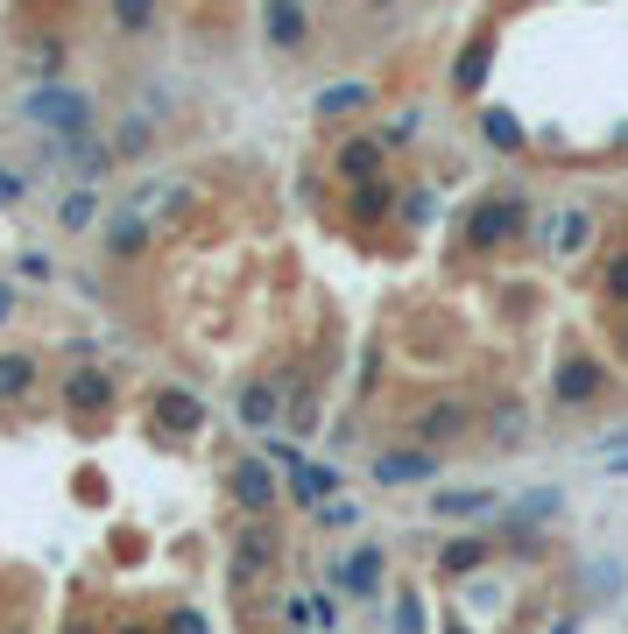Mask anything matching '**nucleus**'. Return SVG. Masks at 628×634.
Here are the masks:
<instances>
[{
	"label": "nucleus",
	"mask_w": 628,
	"mask_h": 634,
	"mask_svg": "<svg viewBox=\"0 0 628 634\" xmlns=\"http://www.w3.org/2000/svg\"><path fill=\"white\" fill-rule=\"evenodd\" d=\"M523 226H529V198L523 190H487L481 205H473V219H466V254H502L508 240H523Z\"/></svg>",
	"instance_id": "obj_1"
},
{
	"label": "nucleus",
	"mask_w": 628,
	"mask_h": 634,
	"mask_svg": "<svg viewBox=\"0 0 628 634\" xmlns=\"http://www.w3.org/2000/svg\"><path fill=\"white\" fill-rule=\"evenodd\" d=\"M550 395H558V409H594L607 395V367L594 353H565L558 374H550Z\"/></svg>",
	"instance_id": "obj_2"
},
{
	"label": "nucleus",
	"mask_w": 628,
	"mask_h": 634,
	"mask_svg": "<svg viewBox=\"0 0 628 634\" xmlns=\"http://www.w3.org/2000/svg\"><path fill=\"white\" fill-rule=\"evenodd\" d=\"M29 121H35V127H56V134H71V142H79L85 121H92V106H85L71 85H35V92H29Z\"/></svg>",
	"instance_id": "obj_3"
},
{
	"label": "nucleus",
	"mask_w": 628,
	"mask_h": 634,
	"mask_svg": "<svg viewBox=\"0 0 628 634\" xmlns=\"http://www.w3.org/2000/svg\"><path fill=\"white\" fill-rule=\"evenodd\" d=\"M466 430H473V409H466V402H431V409H416V416H410V437H416L424 451L460 445Z\"/></svg>",
	"instance_id": "obj_4"
},
{
	"label": "nucleus",
	"mask_w": 628,
	"mask_h": 634,
	"mask_svg": "<svg viewBox=\"0 0 628 634\" xmlns=\"http://www.w3.org/2000/svg\"><path fill=\"white\" fill-rule=\"evenodd\" d=\"M445 451H424V445H403V451H374V487H416V479H437Z\"/></svg>",
	"instance_id": "obj_5"
},
{
	"label": "nucleus",
	"mask_w": 628,
	"mask_h": 634,
	"mask_svg": "<svg viewBox=\"0 0 628 634\" xmlns=\"http://www.w3.org/2000/svg\"><path fill=\"white\" fill-rule=\"evenodd\" d=\"M332 585L347 592V600H374V592H382V543H360L347 557H332Z\"/></svg>",
	"instance_id": "obj_6"
},
{
	"label": "nucleus",
	"mask_w": 628,
	"mask_h": 634,
	"mask_svg": "<svg viewBox=\"0 0 628 634\" xmlns=\"http://www.w3.org/2000/svg\"><path fill=\"white\" fill-rule=\"evenodd\" d=\"M226 487H234V501L247 508V515H269L276 508V458H240L234 472H226Z\"/></svg>",
	"instance_id": "obj_7"
},
{
	"label": "nucleus",
	"mask_w": 628,
	"mask_h": 634,
	"mask_svg": "<svg viewBox=\"0 0 628 634\" xmlns=\"http://www.w3.org/2000/svg\"><path fill=\"white\" fill-rule=\"evenodd\" d=\"M269 564H276V529H269V522L240 529V536H234V564H226V579H234V585L247 592V585H255Z\"/></svg>",
	"instance_id": "obj_8"
},
{
	"label": "nucleus",
	"mask_w": 628,
	"mask_h": 634,
	"mask_svg": "<svg viewBox=\"0 0 628 634\" xmlns=\"http://www.w3.org/2000/svg\"><path fill=\"white\" fill-rule=\"evenodd\" d=\"M494 508H502V493H494V487H460V493H431V515H437V522H481V515H494Z\"/></svg>",
	"instance_id": "obj_9"
},
{
	"label": "nucleus",
	"mask_w": 628,
	"mask_h": 634,
	"mask_svg": "<svg viewBox=\"0 0 628 634\" xmlns=\"http://www.w3.org/2000/svg\"><path fill=\"white\" fill-rule=\"evenodd\" d=\"M494 550H502V536H452V543L437 550V571H445V579H466V571H481Z\"/></svg>",
	"instance_id": "obj_10"
},
{
	"label": "nucleus",
	"mask_w": 628,
	"mask_h": 634,
	"mask_svg": "<svg viewBox=\"0 0 628 634\" xmlns=\"http://www.w3.org/2000/svg\"><path fill=\"white\" fill-rule=\"evenodd\" d=\"M163 423V430H177V437H192V430H205V402L198 395H184V388H163L156 395V409H148Z\"/></svg>",
	"instance_id": "obj_11"
},
{
	"label": "nucleus",
	"mask_w": 628,
	"mask_h": 634,
	"mask_svg": "<svg viewBox=\"0 0 628 634\" xmlns=\"http://www.w3.org/2000/svg\"><path fill=\"white\" fill-rule=\"evenodd\" d=\"M276 416H282V388L276 381H247L240 388V423L247 430H276Z\"/></svg>",
	"instance_id": "obj_12"
},
{
	"label": "nucleus",
	"mask_w": 628,
	"mask_h": 634,
	"mask_svg": "<svg viewBox=\"0 0 628 634\" xmlns=\"http://www.w3.org/2000/svg\"><path fill=\"white\" fill-rule=\"evenodd\" d=\"M261 29H269L276 50H303V0H269V8H261Z\"/></svg>",
	"instance_id": "obj_13"
},
{
	"label": "nucleus",
	"mask_w": 628,
	"mask_h": 634,
	"mask_svg": "<svg viewBox=\"0 0 628 634\" xmlns=\"http://www.w3.org/2000/svg\"><path fill=\"white\" fill-rule=\"evenodd\" d=\"M290 493L303 508H326L332 493H339V472L332 466H290Z\"/></svg>",
	"instance_id": "obj_14"
},
{
	"label": "nucleus",
	"mask_w": 628,
	"mask_h": 634,
	"mask_svg": "<svg viewBox=\"0 0 628 634\" xmlns=\"http://www.w3.org/2000/svg\"><path fill=\"white\" fill-rule=\"evenodd\" d=\"M550 247H558V254H586V247H594V219H586V211H565V219L550 226Z\"/></svg>",
	"instance_id": "obj_15"
},
{
	"label": "nucleus",
	"mask_w": 628,
	"mask_h": 634,
	"mask_svg": "<svg viewBox=\"0 0 628 634\" xmlns=\"http://www.w3.org/2000/svg\"><path fill=\"white\" fill-rule=\"evenodd\" d=\"M29 388H35V360L29 353H0V402H14Z\"/></svg>",
	"instance_id": "obj_16"
},
{
	"label": "nucleus",
	"mask_w": 628,
	"mask_h": 634,
	"mask_svg": "<svg viewBox=\"0 0 628 634\" xmlns=\"http://www.w3.org/2000/svg\"><path fill=\"white\" fill-rule=\"evenodd\" d=\"M494 445H502V451L529 445V416H523V402H502V409H494Z\"/></svg>",
	"instance_id": "obj_17"
},
{
	"label": "nucleus",
	"mask_w": 628,
	"mask_h": 634,
	"mask_svg": "<svg viewBox=\"0 0 628 634\" xmlns=\"http://www.w3.org/2000/svg\"><path fill=\"white\" fill-rule=\"evenodd\" d=\"M374 169H382V142H347V156H339V177L368 184Z\"/></svg>",
	"instance_id": "obj_18"
},
{
	"label": "nucleus",
	"mask_w": 628,
	"mask_h": 634,
	"mask_svg": "<svg viewBox=\"0 0 628 634\" xmlns=\"http://www.w3.org/2000/svg\"><path fill=\"white\" fill-rule=\"evenodd\" d=\"M106 374H71L64 381V402H71V409H106Z\"/></svg>",
	"instance_id": "obj_19"
},
{
	"label": "nucleus",
	"mask_w": 628,
	"mask_h": 634,
	"mask_svg": "<svg viewBox=\"0 0 628 634\" xmlns=\"http://www.w3.org/2000/svg\"><path fill=\"white\" fill-rule=\"evenodd\" d=\"M487 43H473L466 56H460V64H452V85H460V92H481V79H487Z\"/></svg>",
	"instance_id": "obj_20"
},
{
	"label": "nucleus",
	"mask_w": 628,
	"mask_h": 634,
	"mask_svg": "<svg viewBox=\"0 0 628 634\" xmlns=\"http://www.w3.org/2000/svg\"><path fill=\"white\" fill-rule=\"evenodd\" d=\"M113 22H121L127 35H142L148 22H156V0H113Z\"/></svg>",
	"instance_id": "obj_21"
},
{
	"label": "nucleus",
	"mask_w": 628,
	"mask_h": 634,
	"mask_svg": "<svg viewBox=\"0 0 628 634\" xmlns=\"http://www.w3.org/2000/svg\"><path fill=\"white\" fill-rule=\"evenodd\" d=\"M353 106H368V85H332L326 100H318V113H326V121H332V113H353Z\"/></svg>",
	"instance_id": "obj_22"
},
{
	"label": "nucleus",
	"mask_w": 628,
	"mask_h": 634,
	"mask_svg": "<svg viewBox=\"0 0 628 634\" xmlns=\"http://www.w3.org/2000/svg\"><path fill=\"white\" fill-rule=\"evenodd\" d=\"M92 211H100V198H92V190H71V198H64V226H71V233H85Z\"/></svg>",
	"instance_id": "obj_23"
},
{
	"label": "nucleus",
	"mask_w": 628,
	"mask_h": 634,
	"mask_svg": "<svg viewBox=\"0 0 628 634\" xmlns=\"http://www.w3.org/2000/svg\"><path fill=\"white\" fill-rule=\"evenodd\" d=\"M481 127H487V142H502V148H523V127L508 121V113H487Z\"/></svg>",
	"instance_id": "obj_24"
},
{
	"label": "nucleus",
	"mask_w": 628,
	"mask_h": 634,
	"mask_svg": "<svg viewBox=\"0 0 628 634\" xmlns=\"http://www.w3.org/2000/svg\"><path fill=\"white\" fill-rule=\"evenodd\" d=\"M607 297H615V303H628V254H615V261H607Z\"/></svg>",
	"instance_id": "obj_25"
},
{
	"label": "nucleus",
	"mask_w": 628,
	"mask_h": 634,
	"mask_svg": "<svg viewBox=\"0 0 628 634\" xmlns=\"http://www.w3.org/2000/svg\"><path fill=\"white\" fill-rule=\"evenodd\" d=\"M395 634H424V613H416V600L395 606Z\"/></svg>",
	"instance_id": "obj_26"
},
{
	"label": "nucleus",
	"mask_w": 628,
	"mask_h": 634,
	"mask_svg": "<svg viewBox=\"0 0 628 634\" xmlns=\"http://www.w3.org/2000/svg\"><path fill=\"white\" fill-rule=\"evenodd\" d=\"M163 634H205V621H198L192 606H177V613H169V627H163Z\"/></svg>",
	"instance_id": "obj_27"
},
{
	"label": "nucleus",
	"mask_w": 628,
	"mask_h": 634,
	"mask_svg": "<svg viewBox=\"0 0 628 634\" xmlns=\"http://www.w3.org/2000/svg\"><path fill=\"white\" fill-rule=\"evenodd\" d=\"M615 353H621V367H628V318H615Z\"/></svg>",
	"instance_id": "obj_28"
},
{
	"label": "nucleus",
	"mask_w": 628,
	"mask_h": 634,
	"mask_svg": "<svg viewBox=\"0 0 628 634\" xmlns=\"http://www.w3.org/2000/svg\"><path fill=\"white\" fill-rule=\"evenodd\" d=\"M0 198H22V177H8V169H0Z\"/></svg>",
	"instance_id": "obj_29"
},
{
	"label": "nucleus",
	"mask_w": 628,
	"mask_h": 634,
	"mask_svg": "<svg viewBox=\"0 0 628 634\" xmlns=\"http://www.w3.org/2000/svg\"><path fill=\"white\" fill-rule=\"evenodd\" d=\"M550 634H579V613H565V621H558V627H550Z\"/></svg>",
	"instance_id": "obj_30"
},
{
	"label": "nucleus",
	"mask_w": 628,
	"mask_h": 634,
	"mask_svg": "<svg viewBox=\"0 0 628 634\" xmlns=\"http://www.w3.org/2000/svg\"><path fill=\"white\" fill-rule=\"evenodd\" d=\"M0 324H8V290H0Z\"/></svg>",
	"instance_id": "obj_31"
},
{
	"label": "nucleus",
	"mask_w": 628,
	"mask_h": 634,
	"mask_svg": "<svg viewBox=\"0 0 628 634\" xmlns=\"http://www.w3.org/2000/svg\"><path fill=\"white\" fill-rule=\"evenodd\" d=\"M121 634H148V627H121Z\"/></svg>",
	"instance_id": "obj_32"
},
{
	"label": "nucleus",
	"mask_w": 628,
	"mask_h": 634,
	"mask_svg": "<svg viewBox=\"0 0 628 634\" xmlns=\"http://www.w3.org/2000/svg\"><path fill=\"white\" fill-rule=\"evenodd\" d=\"M374 8H389V0H374Z\"/></svg>",
	"instance_id": "obj_33"
}]
</instances>
